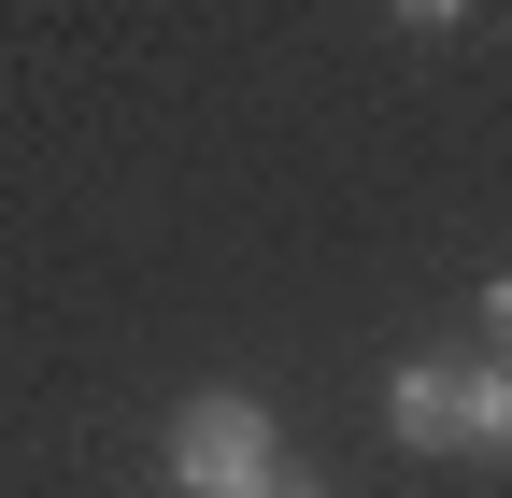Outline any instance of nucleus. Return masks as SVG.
Returning <instances> with one entry per match:
<instances>
[{
  "instance_id": "39448f33",
  "label": "nucleus",
  "mask_w": 512,
  "mask_h": 498,
  "mask_svg": "<svg viewBox=\"0 0 512 498\" xmlns=\"http://www.w3.org/2000/svg\"><path fill=\"white\" fill-rule=\"evenodd\" d=\"M271 498H328V484H271Z\"/></svg>"
},
{
  "instance_id": "423d86ee",
  "label": "nucleus",
  "mask_w": 512,
  "mask_h": 498,
  "mask_svg": "<svg viewBox=\"0 0 512 498\" xmlns=\"http://www.w3.org/2000/svg\"><path fill=\"white\" fill-rule=\"evenodd\" d=\"M498 456H512V413H498Z\"/></svg>"
},
{
  "instance_id": "20e7f679",
  "label": "nucleus",
  "mask_w": 512,
  "mask_h": 498,
  "mask_svg": "<svg viewBox=\"0 0 512 498\" xmlns=\"http://www.w3.org/2000/svg\"><path fill=\"white\" fill-rule=\"evenodd\" d=\"M399 15H413V29H456V15H470V0H399Z\"/></svg>"
},
{
  "instance_id": "f257e3e1",
  "label": "nucleus",
  "mask_w": 512,
  "mask_h": 498,
  "mask_svg": "<svg viewBox=\"0 0 512 498\" xmlns=\"http://www.w3.org/2000/svg\"><path fill=\"white\" fill-rule=\"evenodd\" d=\"M171 484H185V498H271V484H285V427H271V399L200 385V399L171 413Z\"/></svg>"
},
{
  "instance_id": "7ed1b4c3",
  "label": "nucleus",
  "mask_w": 512,
  "mask_h": 498,
  "mask_svg": "<svg viewBox=\"0 0 512 498\" xmlns=\"http://www.w3.org/2000/svg\"><path fill=\"white\" fill-rule=\"evenodd\" d=\"M484 356H498V370H512V271H498V285H484Z\"/></svg>"
},
{
  "instance_id": "f03ea898",
  "label": "nucleus",
  "mask_w": 512,
  "mask_h": 498,
  "mask_svg": "<svg viewBox=\"0 0 512 498\" xmlns=\"http://www.w3.org/2000/svg\"><path fill=\"white\" fill-rule=\"evenodd\" d=\"M498 413H512V370L498 356H413L384 385V427L413 456H498Z\"/></svg>"
}]
</instances>
